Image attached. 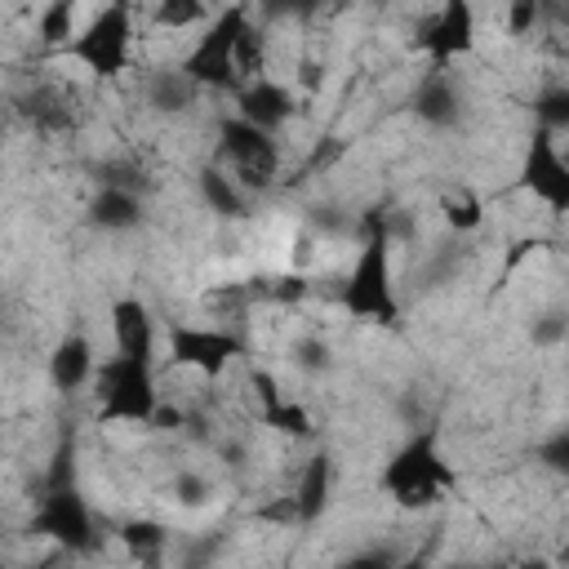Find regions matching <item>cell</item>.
Wrapping results in <instances>:
<instances>
[{"label": "cell", "mask_w": 569, "mask_h": 569, "mask_svg": "<svg viewBox=\"0 0 569 569\" xmlns=\"http://www.w3.org/2000/svg\"><path fill=\"white\" fill-rule=\"evenodd\" d=\"M93 396H98V413L107 422H151L160 409L156 369H151V360H138V356H107L98 365Z\"/></svg>", "instance_id": "6da1fadb"}, {"label": "cell", "mask_w": 569, "mask_h": 569, "mask_svg": "<svg viewBox=\"0 0 569 569\" xmlns=\"http://www.w3.org/2000/svg\"><path fill=\"white\" fill-rule=\"evenodd\" d=\"M129 49H133V13L129 4H107L76 31V40L67 44V58H76L89 76L111 80L129 67Z\"/></svg>", "instance_id": "7a4b0ae2"}, {"label": "cell", "mask_w": 569, "mask_h": 569, "mask_svg": "<svg viewBox=\"0 0 569 569\" xmlns=\"http://www.w3.org/2000/svg\"><path fill=\"white\" fill-rule=\"evenodd\" d=\"M244 22H249L244 9H218L213 22L196 36L191 53L178 62V71H182L196 89H227V84H240V76H236V40H240Z\"/></svg>", "instance_id": "3957f363"}, {"label": "cell", "mask_w": 569, "mask_h": 569, "mask_svg": "<svg viewBox=\"0 0 569 569\" xmlns=\"http://www.w3.org/2000/svg\"><path fill=\"white\" fill-rule=\"evenodd\" d=\"M342 307L360 320H378V325H396L400 302L391 289V262H387V231H373V240L356 253V267L342 284Z\"/></svg>", "instance_id": "277c9868"}, {"label": "cell", "mask_w": 569, "mask_h": 569, "mask_svg": "<svg viewBox=\"0 0 569 569\" xmlns=\"http://www.w3.org/2000/svg\"><path fill=\"white\" fill-rule=\"evenodd\" d=\"M449 485V467L440 462L436 453V440L431 436H413L382 471V489L400 502V507H427L445 493Z\"/></svg>", "instance_id": "5b68a950"}, {"label": "cell", "mask_w": 569, "mask_h": 569, "mask_svg": "<svg viewBox=\"0 0 569 569\" xmlns=\"http://www.w3.org/2000/svg\"><path fill=\"white\" fill-rule=\"evenodd\" d=\"M218 156L231 164V178L249 191H262L271 187V178L280 173V147L271 133L253 129L249 120L240 116H227L218 124Z\"/></svg>", "instance_id": "8992f818"}, {"label": "cell", "mask_w": 569, "mask_h": 569, "mask_svg": "<svg viewBox=\"0 0 569 569\" xmlns=\"http://www.w3.org/2000/svg\"><path fill=\"white\" fill-rule=\"evenodd\" d=\"M520 187L533 200H542L551 213H569V160H565L556 133L533 129L525 160H520Z\"/></svg>", "instance_id": "52a82bcc"}, {"label": "cell", "mask_w": 569, "mask_h": 569, "mask_svg": "<svg viewBox=\"0 0 569 569\" xmlns=\"http://www.w3.org/2000/svg\"><path fill=\"white\" fill-rule=\"evenodd\" d=\"M244 351V342L227 329H213V325H178L169 333V356L173 365L182 369H196L204 378H218L236 356Z\"/></svg>", "instance_id": "ba28073f"}, {"label": "cell", "mask_w": 569, "mask_h": 569, "mask_svg": "<svg viewBox=\"0 0 569 569\" xmlns=\"http://www.w3.org/2000/svg\"><path fill=\"white\" fill-rule=\"evenodd\" d=\"M36 529H40L44 538L62 542L67 551H84V547L98 542V538H93V511H89L84 498H80L76 489H67V485H58V489H49V493L40 498Z\"/></svg>", "instance_id": "9c48e42d"}, {"label": "cell", "mask_w": 569, "mask_h": 569, "mask_svg": "<svg viewBox=\"0 0 569 569\" xmlns=\"http://www.w3.org/2000/svg\"><path fill=\"white\" fill-rule=\"evenodd\" d=\"M413 44L436 62V71H445V62H453V58H462V53L476 49V9L462 4V0L436 9Z\"/></svg>", "instance_id": "30bf717a"}, {"label": "cell", "mask_w": 569, "mask_h": 569, "mask_svg": "<svg viewBox=\"0 0 569 569\" xmlns=\"http://www.w3.org/2000/svg\"><path fill=\"white\" fill-rule=\"evenodd\" d=\"M236 116L249 120V124L262 129V133H276V129L293 116V93H289L280 80H271V76H267V80H253V84L240 89Z\"/></svg>", "instance_id": "8fae6325"}, {"label": "cell", "mask_w": 569, "mask_h": 569, "mask_svg": "<svg viewBox=\"0 0 569 569\" xmlns=\"http://www.w3.org/2000/svg\"><path fill=\"white\" fill-rule=\"evenodd\" d=\"M111 338H116V356L151 360L156 356V320H151V307L142 298L111 302Z\"/></svg>", "instance_id": "7c38bea8"}, {"label": "cell", "mask_w": 569, "mask_h": 569, "mask_svg": "<svg viewBox=\"0 0 569 569\" xmlns=\"http://www.w3.org/2000/svg\"><path fill=\"white\" fill-rule=\"evenodd\" d=\"M98 378V356H93V342L84 333H62L53 356H49V382L58 391H80Z\"/></svg>", "instance_id": "4fadbf2b"}, {"label": "cell", "mask_w": 569, "mask_h": 569, "mask_svg": "<svg viewBox=\"0 0 569 569\" xmlns=\"http://www.w3.org/2000/svg\"><path fill=\"white\" fill-rule=\"evenodd\" d=\"M413 111H418L427 124H436V129L458 124V116H462L458 84H453L445 71H436V67H431V71L418 80V89H413Z\"/></svg>", "instance_id": "5bb4252c"}, {"label": "cell", "mask_w": 569, "mask_h": 569, "mask_svg": "<svg viewBox=\"0 0 569 569\" xmlns=\"http://www.w3.org/2000/svg\"><path fill=\"white\" fill-rule=\"evenodd\" d=\"M89 218L107 231H133L142 222V196L133 187H111L102 182V191L89 200Z\"/></svg>", "instance_id": "9a60e30c"}, {"label": "cell", "mask_w": 569, "mask_h": 569, "mask_svg": "<svg viewBox=\"0 0 569 569\" xmlns=\"http://www.w3.org/2000/svg\"><path fill=\"white\" fill-rule=\"evenodd\" d=\"M293 516L298 520H316L329 502V458H311L298 476V489H293Z\"/></svg>", "instance_id": "2e32d148"}, {"label": "cell", "mask_w": 569, "mask_h": 569, "mask_svg": "<svg viewBox=\"0 0 569 569\" xmlns=\"http://www.w3.org/2000/svg\"><path fill=\"white\" fill-rule=\"evenodd\" d=\"M440 213H445L449 231H458V236H471L476 227H485V200L471 187H449L440 196Z\"/></svg>", "instance_id": "e0dca14e"}, {"label": "cell", "mask_w": 569, "mask_h": 569, "mask_svg": "<svg viewBox=\"0 0 569 569\" xmlns=\"http://www.w3.org/2000/svg\"><path fill=\"white\" fill-rule=\"evenodd\" d=\"M200 196H204V204H209L213 213H222V218H240V209H244V187H240L236 178L218 173V169H204V173H200Z\"/></svg>", "instance_id": "ac0fdd59"}, {"label": "cell", "mask_w": 569, "mask_h": 569, "mask_svg": "<svg viewBox=\"0 0 569 569\" xmlns=\"http://www.w3.org/2000/svg\"><path fill=\"white\" fill-rule=\"evenodd\" d=\"M36 31H40V40L44 44H71L76 40V9L71 4H49V9H40L36 13Z\"/></svg>", "instance_id": "d6986e66"}, {"label": "cell", "mask_w": 569, "mask_h": 569, "mask_svg": "<svg viewBox=\"0 0 569 569\" xmlns=\"http://www.w3.org/2000/svg\"><path fill=\"white\" fill-rule=\"evenodd\" d=\"M120 542L129 547L133 560H151L164 547V525H156V520H129L120 529Z\"/></svg>", "instance_id": "ffe728a7"}, {"label": "cell", "mask_w": 569, "mask_h": 569, "mask_svg": "<svg viewBox=\"0 0 569 569\" xmlns=\"http://www.w3.org/2000/svg\"><path fill=\"white\" fill-rule=\"evenodd\" d=\"M156 22H160L164 31H187V27H209L213 13H209L204 4H160V9H156Z\"/></svg>", "instance_id": "44dd1931"}, {"label": "cell", "mask_w": 569, "mask_h": 569, "mask_svg": "<svg viewBox=\"0 0 569 569\" xmlns=\"http://www.w3.org/2000/svg\"><path fill=\"white\" fill-rule=\"evenodd\" d=\"M538 129H547V133L565 129V133H569V89H565V84H560V89H547V93L538 98Z\"/></svg>", "instance_id": "7402d4cb"}, {"label": "cell", "mask_w": 569, "mask_h": 569, "mask_svg": "<svg viewBox=\"0 0 569 569\" xmlns=\"http://www.w3.org/2000/svg\"><path fill=\"white\" fill-rule=\"evenodd\" d=\"M400 565V556L391 551V547H360L356 556H347L338 569H396Z\"/></svg>", "instance_id": "603a6c76"}, {"label": "cell", "mask_w": 569, "mask_h": 569, "mask_svg": "<svg viewBox=\"0 0 569 569\" xmlns=\"http://www.w3.org/2000/svg\"><path fill=\"white\" fill-rule=\"evenodd\" d=\"M293 356H298L302 369H325V365H329V347H325L320 338H302V342L293 347Z\"/></svg>", "instance_id": "cb8c5ba5"}, {"label": "cell", "mask_w": 569, "mask_h": 569, "mask_svg": "<svg viewBox=\"0 0 569 569\" xmlns=\"http://www.w3.org/2000/svg\"><path fill=\"white\" fill-rule=\"evenodd\" d=\"M542 458H547L556 471H569V431H560V436H556V440L542 449Z\"/></svg>", "instance_id": "d4e9b609"}, {"label": "cell", "mask_w": 569, "mask_h": 569, "mask_svg": "<svg viewBox=\"0 0 569 569\" xmlns=\"http://www.w3.org/2000/svg\"><path fill=\"white\" fill-rule=\"evenodd\" d=\"M507 22H511V36H525V27L538 22V4H516V9H507Z\"/></svg>", "instance_id": "484cf974"}, {"label": "cell", "mask_w": 569, "mask_h": 569, "mask_svg": "<svg viewBox=\"0 0 569 569\" xmlns=\"http://www.w3.org/2000/svg\"><path fill=\"white\" fill-rule=\"evenodd\" d=\"M516 569H556V565H551L547 556H525V560H520Z\"/></svg>", "instance_id": "4316f807"}, {"label": "cell", "mask_w": 569, "mask_h": 569, "mask_svg": "<svg viewBox=\"0 0 569 569\" xmlns=\"http://www.w3.org/2000/svg\"><path fill=\"white\" fill-rule=\"evenodd\" d=\"M396 569H427V551H413L409 560H400Z\"/></svg>", "instance_id": "83f0119b"}, {"label": "cell", "mask_w": 569, "mask_h": 569, "mask_svg": "<svg viewBox=\"0 0 569 569\" xmlns=\"http://www.w3.org/2000/svg\"><path fill=\"white\" fill-rule=\"evenodd\" d=\"M560 151H565V160H569V142H560Z\"/></svg>", "instance_id": "f1b7e54d"}]
</instances>
